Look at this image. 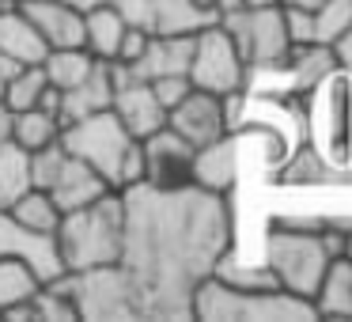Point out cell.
Here are the masks:
<instances>
[{
	"instance_id": "cell-1",
	"label": "cell",
	"mask_w": 352,
	"mask_h": 322,
	"mask_svg": "<svg viewBox=\"0 0 352 322\" xmlns=\"http://www.w3.org/2000/svg\"><path fill=\"white\" fill-rule=\"evenodd\" d=\"M122 269L137 284L144 322H190L193 292L235 246L228 193L201 186H125Z\"/></svg>"
},
{
	"instance_id": "cell-2",
	"label": "cell",
	"mask_w": 352,
	"mask_h": 322,
	"mask_svg": "<svg viewBox=\"0 0 352 322\" xmlns=\"http://www.w3.org/2000/svg\"><path fill=\"white\" fill-rule=\"evenodd\" d=\"M54 235H57V254H61L65 273L118 261L122 258V235H125L122 190H107L102 197L87 201V205L61 213V224H57Z\"/></svg>"
},
{
	"instance_id": "cell-3",
	"label": "cell",
	"mask_w": 352,
	"mask_h": 322,
	"mask_svg": "<svg viewBox=\"0 0 352 322\" xmlns=\"http://www.w3.org/2000/svg\"><path fill=\"white\" fill-rule=\"evenodd\" d=\"M193 319L197 322H314V299L292 296L284 288L250 292L231 288L216 281L212 273L197 284L193 292Z\"/></svg>"
},
{
	"instance_id": "cell-4",
	"label": "cell",
	"mask_w": 352,
	"mask_h": 322,
	"mask_svg": "<svg viewBox=\"0 0 352 322\" xmlns=\"http://www.w3.org/2000/svg\"><path fill=\"white\" fill-rule=\"evenodd\" d=\"M50 284L61 288L72 299L80 322H144V307H140L137 284L129 281L122 261L61 273Z\"/></svg>"
},
{
	"instance_id": "cell-5",
	"label": "cell",
	"mask_w": 352,
	"mask_h": 322,
	"mask_svg": "<svg viewBox=\"0 0 352 322\" xmlns=\"http://www.w3.org/2000/svg\"><path fill=\"white\" fill-rule=\"evenodd\" d=\"M261 261L273 269L276 284L292 296L314 299L322 277H326L329 254L314 231H288L269 224L265 239H261Z\"/></svg>"
},
{
	"instance_id": "cell-6",
	"label": "cell",
	"mask_w": 352,
	"mask_h": 322,
	"mask_svg": "<svg viewBox=\"0 0 352 322\" xmlns=\"http://www.w3.org/2000/svg\"><path fill=\"white\" fill-rule=\"evenodd\" d=\"M65 152H72L76 160L91 163L102 178L118 190V167H122V155L129 152V144L137 137H129V129L122 125V118L114 110H95L87 118H76L69 122L61 133H57Z\"/></svg>"
},
{
	"instance_id": "cell-7",
	"label": "cell",
	"mask_w": 352,
	"mask_h": 322,
	"mask_svg": "<svg viewBox=\"0 0 352 322\" xmlns=\"http://www.w3.org/2000/svg\"><path fill=\"white\" fill-rule=\"evenodd\" d=\"M193 87L212 95H231L243 92L246 84V61L235 50L231 34L220 23L205 27L201 34H193V54H190V69H186Z\"/></svg>"
},
{
	"instance_id": "cell-8",
	"label": "cell",
	"mask_w": 352,
	"mask_h": 322,
	"mask_svg": "<svg viewBox=\"0 0 352 322\" xmlns=\"http://www.w3.org/2000/svg\"><path fill=\"white\" fill-rule=\"evenodd\" d=\"M220 27L231 34L235 50L246 65H276L288 57V31H284V8H235L220 16Z\"/></svg>"
},
{
	"instance_id": "cell-9",
	"label": "cell",
	"mask_w": 352,
	"mask_h": 322,
	"mask_svg": "<svg viewBox=\"0 0 352 322\" xmlns=\"http://www.w3.org/2000/svg\"><path fill=\"white\" fill-rule=\"evenodd\" d=\"M0 258H19L34 269L42 284L57 281L65 273L61 254H57V235L54 231H34L23 228L8 208H0Z\"/></svg>"
},
{
	"instance_id": "cell-10",
	"label": "cell",
	"mask_w": 352,
	"mask_h": 322,
	"mask_svg": "<svg viewBox=\"0 0 352 322\" xmlns=\"http://www.w3.org/2000/svg\"><path fill=\"white\" fill-rule=\"evenodd\" d=\"M167 125L178 133V137L190 140L193 148H201V144H208V140L231 133L228 110H223V95L201 92V87H190V92L182 95V103H175V107L167 110Z\"/></svg>"
},
{
	"instance_id": "cell-11",
	"label": "cell",
	"mask_w": 352,
	"mask_h": 322,
	"mask_svg": "<svg viewBox=\"0 0 352 322\" xmlns=\"http://www.w3.org/2000/svg\"><path fill=\"white\" fill-rule=\"evenodd\" d=\"M144 152V182L148 186H190V163H193V144L178 137L170 125H160L140 140Z\"/></svg>"
},
{
	"instance_id": "cell-12",
	"label": "cell",
	"mask_w": 352,
	"mask_h": 322,
	"mask_svg": "<svg viewBox=\"0 0 352 322\" xmlns=\"http://www.w3.org/2000/svg\"><path fill=\"white\" fill-rule=\"evenodd\" d=\"M190 182L208 190V193H228L231 197V190L239 182V137H235V129L208 140L201 148H193Z\"/></svg>"
},
{
	"instance_id": "cell-13",
	"label": "cell",
	"mask_w": 352,
	"mask_h": 322,
	"mask_svg": "<svg viewBox=\"0 0 352 322\" xmlns=\"http://www.w3.org/2000/svg\"><path fill=\"white\" fill-rule=\"evenodd\" d=\"M16 8L34 23L50 50L84 46V12L65 0H16Z\"/></svg>"
},
{
	"instance_id": "cell-14",
	"label": "cell",
	"mask_w": 352,
	"mask_h": 322,
	"mask_svg": "<svg viewBox=\"0 0 352 322\" xmlns=\"http://www.w3.org/2000/svg\"><path fill=\"white\" fill-rule=\"evenodd\" d=\"M110 110L122 118V125L129 129V137H137V140H144L148 133H155L160 125H167V110L160 107L152 84H148V80H137V76H129L125 84L114 87Z\"/></svg>"
},
{
	"instance_id": "cell-15",
	"label": "cell",
	"mask_w": 352,
	"mask_h": 322,
	"mask_svg": "<svg viewBox=\"0 0 352 322\" xmlns=\"http://www.w3.org/2000/svg\"><path fill=\"white\" fill-rule=\"evenodd\" d=\"M107 190H114V186H110L91 163H84L72 152H65V160H61V167H57V175H54V182H50L46 193L54 197V205L61 208V213H69V208H80V205H87V201L102 197Z\"/></svg>"
},
{
	"instance_id": "cell-16",
	"label": "cell",
	"mask_w": 352,
	"mask_h": 322,
	"mask_svg": "<svg viewBox=\"0 0 352 322\" xmlns=\"http://www.w3.org/2000/svg\"><path fill=\"white\" fill-rule=\"evenodd\" d=\"M193 39L190 34H148L144 54L137 57L129 69V76L137 80H160V76H182L190 69Z\"/></svg>"
},
{
	"instance_id": "cell-17",
	"label": "cell",
	"mask_w": 352,
	"mask_h": 322,
	"mask_svg": "<svg viewBox=\"0 0 352 322\" xmlns=\"http://www.w3.org/2000/svg\"><path fill=\"white\" fill-rule=\"evenodd\" d=\"M114 103V80H110V61H99L95 57L91 72H87L80 84L65 87L61 92V110H57V125H69L76 118H87L95 110H107Z\"/></svg>"
},
{
	"instance_id": "cell-18",
	"label": "cell",
	"mask_w": 352,
	"mask_h": 322,
	"mask_svg": "<svg viewBox=\"0 0 352 322\" xmlns=\"http://www.w3.org/2000/svg\"><path fill=\"white\" fill-rule=\"evenodd\" d=\"M273 182L280 186H341V163L326 160L311 140H299L284 163L273 171Z\"/></svg>"
},
{
	"instance_id": "cell-19",
	"label": "cell",
	"mask_w": 352,
	"mask_h": 322,
	"mask_svg": "<svg viewBox=\"0 0 352 322\" xmlns=\"http://www.w3.org/2000/svg\"><path fill=\"white\" fill-rule=\"evenodd\" d=\"M220 23L212 0H152V31L148 34H201Z\"/></svg>"
},
{
	"instance_id": "cell-20",
	"label": "cell",
	"mask_w": 352,
	"mask_h": 322,
	"mask_svg": "<svg viewBox=\"0 0 352 322\" xmlns=\"http://www.w3.org/2000/svg\"><path fill=\"white\" fill-rule=\"evenodd\" d=\"M46 50H50L46 39L34 31V23L16 8V4L0 8V54H8L12 61H19V65H42Z\"/></svg>"
},
{
	"instance_id": "cell-21",
	"label": "cell",
	"mask_w": 352,
	"mask_h": 322,
	"mask_svg": "<svg viewBox=\"0 0 352 322\" xmlns=\"http://www.w3.org/2000/svg\"><path fill=\"white\" fill-rule=\"evenodd\" d=\"M314 311L318 319H352V261L344 254L329 258L326 277L314 292Z\"/></svg>"
},
{
	"instance_id": "cell-22",
	"label": "cell",
	"mask_w": 352,
	"mask_h": 322,
	"mask_svg": "<svg viewBox=\"0 0 352 322\" xmlns=\"http://www.w3.org/2000/svg\"><path fill=\"white\" fill-rule=\"evenodd\" d=\"M122 34H125V23H122V16L110 8V0L84 12V50L91 57H99V61H114L118 46H122Z\"/></svg>"
},
{
	"instance_id": "cell-23",
	"label": "cell",
	"mask_w": 352,
	"mask_h": 322,
	"mask_svg": "<svg viewBox=\"0 0 352 322\" xmlns=\"http://www.w3.org/2000/svg\"><path fill=\"white\" fill-rule=\"evenodd\" d=\"M27 190H31V152L8 140L0 148V208H8Z\"/></svg>"
},
{
	"instance_id": "cell-24",
	"label": "cell",
	"mask_w": 352,
	"mask_h": 322,
	"mask_svg": "<svg viewBox=\"0 0 352 322\" xmlns=\"http://www.w3.org/2000/svg\"><path fill=\"white\" fill-rule=\"evenodd\" d=\"M95 57L87 54L84 46H69V50H46V57H42V72H46V80L54 87H72L80 84V80L91 72Z\"/></svg>"
},
{
	"instance_id": "cell-25",
	"label": "cell",
	"mask_w": 352,
	"mask_h": 322,
	"mask_svg": "<svg viewBox=\"0 0 352 322\" xmlns=\"http://www.w3.org/2000/svg\"><path fill=\"white\" fill-rule=\"evenodd\" d=\"M212 277H216V281H223V284H231V288H250V292L280 288V284H276V277H273V269H269L265 261H250V266H246V261H239L231 250L216 261Z\"/></svg>"
},
{
	"instance_id": "cell-26",
	"label": "cell",
	"mask_w": 352,
	"mask_h": 322,
	"mask_svg": "<svg viewBox=\"0 0 352 322\" xmlns=\"http://www.w3.org/2000/svg\"><path fill=\"white\" fill-rule=\"evenodd\" d=\"M57 133H61V125H57V118L46 114V110H38V107L12 110V140H16L19 148H27V152L57 140Z\"/></svg>"
},
{
	"instance_id": "cell-27",
	"label": "cell",
	"mask_w": 352,
	"mask_h": 322,
	"mask_svg": "<svg viewBox=\"0 0 352 322\" xmlns=\"http://www.w3.org/2000/svg\"><path fill=\"white\" fill-rule=\"evenodd\" d=\"M8 213L16 216L23 228H34V231H57V224H61V208L54 205V197H50L46 190H34V186L12 201Z\"/></svg>"
},
{
	"instance_id": "cell-28",
	"label": "cell",
	"mask_w": 352,
	"mask_h": 322,
	"mask_svg": "<svg viewBox=\"0 0 352 322\" xmlns=\"http://www.w3.org/2000/svg\"><path fill=\"white\" fill-rule=\"evenodd\" d=\"M42 288V281L34 277V269L19 258H0V311L12 303H23Z\"/></svg>"
},
{
	"instance_id": "cell-29",
	"label": "cell",
	"mask_w": 352,
	"mask_h": 322,
	"mask_svg": "<svg viewBox=\"0 0 352 322\" xmlns=\"http://www.w3.org/2000/svg\"><path fill=\"white\" fill-rule=\"evenodd\" d=\"M46 84H50V80H46V72H42V65H23V69L8 80V87H4L0 103H4L8 110L38 107V95L46 92Z\"/></svg>"
},
{
	"instance_id": "cell-30",
	"label": "cell",
	"mask_w": 352,
	"mask_h": 322,
	"mask_svg": "<svg viewBox=\"0 0 352 322\" xmlns=\"http://www.w3.org/2000/svg\"><path fill=\"white\" fill-rule=\"evenodd\" d=\"M311 16H314V42L329 46L344 27H352V0H326Z\"/></svg>"
},
{
	"instance_id": "cell-31",
	"label": "cell",
	"mask_w": 352,
	"mask_h": 322,
	"mask_svg": "<svg viewBox=\"0 0 352 322\" xmlns=\"http://www.w3.org/2000/svg\"><path fill=\"white\" fill-rule=\"evenodd\" d=\"M31 307H34V322H80L72 299L61 288H54V284H42L31 296Z\"/></svg>"
},
{
	"instance_id": "cell-32",
	"label": "cell",
	"mask_w": 352,
	"mask_h": 322,
	"mask_svg": "<svg viewBox=\"0 0 352 322\" xmlns=\"http://www.w3.org/2000/svg\"><path fill=\"white\" fill-rule=\"evenodd\" d=\"M284 8V31H288V42L292 46H307V42H314V16L303 8H288V4H280Z\"/></svg>"
},
{
	"instance_id": "cell-33",
	"label": "cell",
	"mask_w": 352,
	"mask_h": 322,
	"mask_svg": "<svg viewBox=\"0 0 352 322\" xmlns=\"http://www.w3.org/2000/svg\"><path fill=\"white\" fill-rule=\"evenodd\" d=\"M110 8L122 16L125 27L137 31H152V0H110Z\"/></svg>"
},
{
	"instance_id": "cell-34",
	"label": "cell",
	"mask_w": 352,
	"mask_h": 322,
	"mask_svg": "<svg viewBox=\"0 0 352 322\" xmlns=\"http://www.w3.org/2000/svg\"><path fill=\"white\" fill-rule=\"evenodd\" d=\"M148 84H152V92H155V99H160V107L163 110H170L175 107V103H182V95L190 92V76H160V80H148Z\"/></svg>"
},
{
	"instance_id": "cell-35",
	"label": "cell",
	"mask_w": 352,
	"mask_h": 322,
	"mask_svg": "<svg viewBox=\"0 0 352 322\" xmlns=\"http://www.w3.org/2000/svg\"><path fill=\"white\" fill-rule=\"evenodd\" d=\"M137 182H144V152H140V140H133L129 152L122 155V167H118V190Z\"/></svg>"
},
{
	"instance_id": "cell-36",
	"label": "cell",
	"mask_w": 352,
	"mask_h": 322,
	"mask_svg": "<svg viewBox=\"0 0 352 322\" xmlns=\"http://www.w3.org/2000/svg\"><path fill=\"white\" fill-rule=\"evenodd\" d=\"M273 228H288V231H314L318 235L326 228V216H314V213H284L273 216Z\"/></svg>"
},
{
	"instance_id": "cell-37",
	"label": "cell",
	"mask_w": 352,
	"mask_h": 322,
	"mask_svg": "<svg viewBox=\"0 0 352 322\" xmlns=\"http://www.w3.org/2000/svg\"><path fill=\"white\" fill-rule=\"evenodd\" d=\"M144 42H148V31H137V27H125V34H122V46H118V57H114V61H122V65H133L140 54H144Z\"/></svg>"
},
{
	"instance_id": "cell-38",
	"label": "cell",
	"mask_w": 352,
	"mask_h": 322,
	"mask_svg": "<svg viewBox=\"0 0 352 322\" xmlns=\"http://www.w3.org/2000/svg\"><path fill=\"white\" fill-rule=\"evenodd\" d=\"M329 54L337 61V72H349L352 76V27H344L333 42H329Z\"/></svg>"
},
{
	"instance_id": "cell-39",
	"label": "cell",
	"mask_w": 352,
	"mask_h": 322,
	"mask_svg": "<svg viewBox=\"0 0 352 322\" xmlns=\"http://www.w3.org/2000/svg\"><path fill=\"white\" fill-rule=\"evenodd\" d=\"M19 69H23V65H19V61H12L8 54H0V95H4V87H8V80L16 76Z\"/></svg>"
},
{
	"instance_id": "cell-40",
	"label": "cell",
	"mask_w": 352,
	"mask_h": 322,
	"mask_svg": "<svg viewBox=\"0 0 352 322\" xmlns=\"http://www.w3.org/2000/svg\"><path fill=\"white\" fill-rule=\"evenodd\" d=\"M8 140H12V110L0 103V148L8 144Z\"/></svg>"
},
{
	"instance_id": "cell-41",
	"label": "cell",
	"mask_w": 352,
	"mask_h": 322,
	"mask_svg": "<svg viewBox=\"0 0 352 322\" xmlns=\"http://www.w3.org/2000/svg\"><path fill=\"white\" fill-rule=\"evenodd\" d=\"M326 228H333V231H341V235H352V216L349 213H337V216H326Z\"/></svg>"
},
{
	"instance_id": "cell-42",
	"label": "cell",
	"mask_w": 352,
	"mask_h": 322,
	"mask_svg": "<svg viewBox=\"0 0 352 322\" xmlns=\"http://www.w3.org/2000/svg\"><path fill=\"white\" fill-rule=\"evenodd\" d=\"M280 4H288V8H303V12H314V8H322L326 0H280Z\"/></svg>"
},
{
	"instance_id": "cell-43",
	"label": "cell",
	"mask_w": 352,
	"mask_h": 322,
	"mask_svg": "<svg viewBox=\"0 0 352 322\" xmlns=\"http://www.w3.org/2000/svg\"><path fill=\"white\" fill-rule=\"evenodd\" d=\"M65 4H72V8L87 12V8H95V4H107V0H65Z\"/></svg>"
},
{
	"instance_id": "cell-44",
	"label": "cell",
	"mask_w": 352,
	"mask_h": 322,
	"mask_svg": "<svg viewBox=\"0 0 352 322\" xmlns=\"http://www.w3.org/2000/svg\"><path fill=\"white\" fill-rule=\"evenodd\" d=\"M269 4H280V0H243V8H269Z\"/></svg>"
},
{
	"instance_id": "cell-45",
	"label": "cell",
	"mask_w": 352,
	"mask_h": 322,
	"mask_svg": "<svg viewBox=\"0 0 352 322\" xmlns=\"http://www.w3.org/2000/svg\"><path fill=\"white\" fill-rule=\"evenodd\" d=\"M344 258L352 261V235H349V243H344Z\"/></svg>"
}]
</instances>
